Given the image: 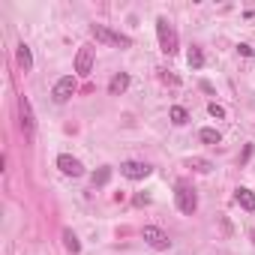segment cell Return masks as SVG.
<instances>
[{
	"mask_svg": "<svg viewBox=\"0 0 255 255\" xmlns=\"http://www.w3.org/2000/svg\"><path fill=\"white\" fill-rule=\"evenodd\" d=\"M93 57H96V48L93 45H81L78 48V57H75V72L81 78H87L93 72Z\"/></svg>",
	"mask_w": 255,
	"mask_h": 255,
	"instance_id": "8992f818",
	"label": "cell"
},
{
	"mask_svg": "<svg viewBox=\"0 0 255 255\" xmlns=\"http://www.w3.org/2000/svg\"><path fill=\"white\" fill-rule=\"evenodd\" d=\"M126 87H129V75H126V72H117V75L108 81V93H111V96H120Z\"/></svg>",
	"mask_w": 255,
	"mask_h": 255,
	"instance_id": "30bf717a",
	"label": "cell"
},
{
	"mask_svg": "<svg viewBox=\"0 0 255 255\" xmlns=\"http://www.w3.org/2000/svg\"><path fill=\"white\" fill-rule=\"evenodd\" d=\"M186 165H189V168H195V171H201V174H207V171L213 168V165H210V159H198V156H195V159H189Z\"/></svg>",
	"mask_w": 255,
	"mask_h": 255,
	"instance_id": "ac0fdd59",
	"label": "cell"
},
{
	"mask_svg": "<svg viewBox=\"0 0 255 255\" xmlns=\"http://www.w3.org/2000/svg\"><path fill=\"white\" fill-rule=\"evenodd\" d=\"M198 138H201L204 144H219V141H222V135L216 132V129H210V126H204V129L198 132Z\"/></svg>",
	"mask_w": 255,
	"mask_h": 255,
	"instance_id": "e0dca14e",
	"label": "cell"
},
{
	"mask_svg": "<svg viewBox=\"0 0 255 255\" xmlns=\"http://www.w3.org/2000/svg\"><path fill=\"white\" fill-rule=\"evenodd\" d=\"M18 63H21V69H24V72H30V69H33V54H30V48H27L24 42L18 45Z\"/></svg>",
	"mask_w": 255,
	"mask_h": 255,
	"instance_id": "4fadbf2b",
	"label": "cell"
},
{
	"mask_svg": "<svg viewBox=\"0 0 255 255\" xmlns=\"http://www.w3.org/2000/svg\"><path fill=\"white\" fill-rule=\"evenodd\" d=\"M57 168H60L63 174H69V177H81V174H84V165H81L75 156H69V153H60V156H57Z\"/></svg>",
	"mask_w": 255,
	"mask_h": 255,
	"instance_id": "ba28073f",
	"label": "cell"
},
{
	"mask_svg": "<svg viewBox=\"0 0 255 255\" xmlns=\"http://www.w3.org/2000/svg\"><path fill=\"white\" fill-rule=\"evenodd\" d=\"M174 201H177V207H180V213H186V216H192L195 210H198V195L186 186V183H177V192H174Z\"/></svg>",
	"mask_w": 255,
	"mask_h": 255,
	"instance_id": "7a4b0ae2",
	"label": "cell"
},
{
	"mask_svg": "<svg viewBox=\"0 0 255 255\" xmlns=\"http://www.w3.org/2000/svg\"><path fill=\"white\" fill-rule=\"evenodd\" d=\"M90 180H93V186H105L108 180H111V168H108V165H102L99 171H93V177H90Z\"/></svg>",
	"mask_w": 255,
	"mask_h": 255,
	"instance_id": "2e32d148",
	"label": "cell"
},
{
	"mask_svg": "<svg viewBox=\"0 0 255 255\" xmlns=\"http://www.w3.org/2000/svg\"><path fill=\"white\" fill-rule=\"evenodd\" d=\"M168 117H171V123H177V126H183V123L189 120V111H186V108H180V105H174L171 111H168Z\"/></svg>",
	"mask_w": 255,
	"mask_h": 255,
	"instance_id": "9a60e30c",
	"label": "cell"
},
{
	"mask_svg": "<svg viewBox=\"0 0 255 255\" xmlns=\"http://www.w3.org/2000/svg\"><path fill=\"white\" fill-rule=\"evenodd\" d=\"M252 156V144H246V147H243V156H240V162H246Z\"/></svg>",
	"mask_w": 255,
	"mask_h": 255,
	"instance_id": "44dd1931",
	"label": "cell"
},
{
	"mask_svg": "<svg viewBox=\"0 0 255 255\" xmlns=\"http://www.w3.org/2000/svg\"><path fill=\"white\" fill-rule=\"evenodd\" d=\"M147 201H150L147 195H135V204H138V207H144V204H147Z\"/></svg>",
	"mask_w": 255,
	"mask_h": 255,
	"instance_id": "7402d4cb",
	"label": "cell"
},
{
	"mask_svg": "<svg viewBox=\"0 0 255 255\" xmlns=\"http://www.w3.org/2000/svg\"><path fill=\"white\" fill-rule=\"evenodd\" d=\"M75 90H78L75 75H63V78H57V84H54V90H51V99H54V102H66V99L75 96Z\"/></svg>",
	"mask_w": 255,
	"mask_h": 255,
	"instance_id": "277c9868",
	"label": "cell"
},
{
	"mask_svg": "<svg viewBox=\"0 0 255 255\" xmlns=\"http://www.w3.org/2000/svg\"><path fill=\"white\" fill-rule=\"evenodd\" d=\"M18 111H21V132H24V138H33L36 120H33V108H30V99L27 96L18 99Z\"/></svg>",
	"mask_w": 255,
	"mask_h": 255,
	"instance_id": "52a82bcc",
	"label": "cell"
},
{
	"mask_svg": "<svg viewBox=\"0 0 255 255\" xmlns=\"http://www.w3.org/2000/svg\"><path fill=\"white\" fill-rule=\"evenodd\" d=\"M237 51H240L243 57H252V45H246V42H240V45H237Z\"/></svg>",
	"mask_w": 255,
	"mask_h": 255,
	"instance_id": "ffe728a7",
	"label": "cell"
},
{
	"mask_svg": "<svg viewBox=\"0 0 255 255\" xmlns=\"http://www.w3.org/2000/svg\"><path fill=\"white\" fill-rule=\"evenodd\" d=\"M207 111H210V117H216V120H222V117H225V108H222V105H216V102L207 105Z\"/></svg>",
	"mask_w": 255,
	"mask_h": 255,
	"instance_id": "d6986e66",
	"label": "cell"
},
{
	"mask_svg": "<svg viewBox=\"0 0 255 255\" xmlns=\"http://www.w3.org/2000/svg\"><path fill=\"white\" fill-rule=\"evenodd\" d=\"M90 33L96 36L99 42H108V45H123V48H129V45H132L129 36H120V33L108 30V27H102V24H90Z\"/></svg>",
	"mask_w": 255,
	"mask_h": 255,
	"instance_id": "3957f363",
	"label": "cell"
},
{
	"mask_svg": "<svg viewBox=\"0 0 255 255\" xmlns=\"http://www.w3.org/2000/svg\"><path fill=\"white\" fill-rule=\"evenodd\" d=\"M156 36H159V48L165 54H174L177 51V30H174V24L165 15L156 18Z\"/></svg>",
	"mask_w": 255,
	"mask_h": 255,
	"instance_id": "6da1fadb",
	"label": "cell"
},
{
	"mask_svg": "<svg viewBox=\"0 0 255 255\" xmlns=\"http://www.w3.org/2000/svg\"><path fill=\"white\" fill-rule=\"evenodd\" d=\"M141 237L147 240V243H150L156 252H165V249H171V240H168V234H165L162 228H156V225H144Z\"/></svg>",
	"mask_w": 255,
	"mask_h": 255,
	"instance_id": "5b68a950",
	"label": "cell"
},
{
	"mask_svg": "<svg viewBox=\"0 0 255 255\" xmlns=\"http://www.w3.org/2000/svg\"><path fill=\"white\" fill-rule=\"evenodd\" d=\"M186 60H189V66H192V69H201V66H204V51H201L198 45H192V48H189V54H186Z\"/></svg>",
	"mask_w": 255,
	"mask_h": 255,
	"instance_id": "5bb4252c",
	"label": "cell"
},
{
	"mask_svg": "<svg viewBox=\"0 0 255 255\" xmlns=\"http://www.w3.org/2000/svg\"><path fill=\"white\" fill-rule=\"evenodd\" d=\"M120 174L129 177V180H144V177L150 174V165H147V162H132V159H129V162L120 165Z\"/></svg>",
	"mask_w": 255,
	"mask_h": 255,
	"instance_id": "9c48e42d",
	"label": "cell"
},
{
	"mask_svg": "<svg viewBox=\"0 0 255 255\" xmlns=\"http://www.w3.org/2000/svg\"><path fill=\"white\" fill-rule=\"evenodd\" d=\"M63 246H66V249H69L72 255H78V252H81V243H78V237L72 234L69 228H63Z\"/></svg>",
	"mask_w": 255,
	"mask_h": 255,
	"instance_id": "7c38bea8",
	"label": "cell"
},
{
	"mask_svg": "<svg viewBox=\"0 0 255 255\" xmlns=\"http://www.w3.org/2000/svg\"><path fill=\"white\" fill-rule=\"evenodd\" d=\"M234 198H237V204H240V207H243V210H249V213H252V210H255V195H252V192H249V189H246V186H240V189H237V195H234Z\"/></svg>",
	"mask_w": 255,
	"mask_h": 255,
	"instance_id": "8fae6325",
	"label": "cell"
}]
</instances>
